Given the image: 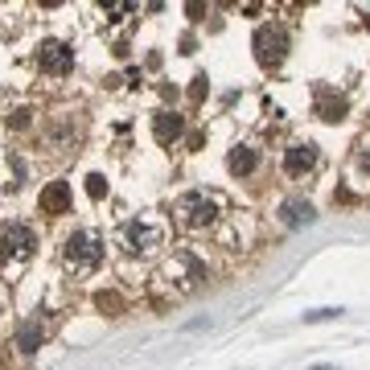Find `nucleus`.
<instances>
[{
  "label": "nucleus",
  "mask_w": 370,
  "mask_h": 370,
  "mask_svg": "<svg viewBox=\"0 0 370 370\" xmlns=\"http://www.w3.org/2000/svg\"><path fill=\"white\" fill-rule=\"evenodd\" d=\"M346 111H350V103H346V95H337V91H317V116L325 119V124H342L346 119Z\"/></svg>",
  "instance_id": "1a4fd4ad"
},
{
  "label": "nucleus",
  "mask_w": 370,
  "mask_h": 370,
  "mask_svg": "<svg viewBox=\"0 0 370 370\" xmlns=\"http://www.w3.org/2000/svg\"><path fill=\"white\" fill-rule=\"evenodd\" d=\"M38 66L45 75H66L75 66V50L66 41H41L38 45Z\"/></svg>",
  "instance_id": "423d86ee"
},
{
  "label": "nucleus",
  "mask_w": 370,
  "mask_h": 370,
  "mask_svg": "<svg viewBox=\"0 0 370 370\" xmlns=\"http://www.w3.org/2000/svg\"><path fill=\"white\" fill-rule=\"evenodd\" d=\"M317 169V144L312 140H300V144H293L288 153H284V173L288 177H305Z\"/></svg>",
  "instance_id": "0eeeda50"
},
{
  "label": "nucleus",
  "mask_w": 370,
  "mask_h": 370,
  "mask_svg": "<svg viewBox=\"0 0 370 370\" xmlns=\"http://www.w3.org/2000/svg\"><path fill=\"white\" fill-rule=\"evenodd\" d=\"M9 124H13V128H29V111H25V107H21V111H13V119H9Z\"/></svg>",
  "instance_id": "aec40b11"
},
{
  "label": "nucleus",
  "mask_w": 370,
  "mask_h": 370,
  "mask_svg": "<svg viewBox=\"0 0 370 370\" xmlns=\"http://www.w3.org/2000/svg\"><path fill=\"white\" fill-rule=\"evenodd\" d=\"M251 45H255V62L263 70H276L280 62L288 58V33H284V25H259Z\"/></svg>",
  "instance_id": "7ed1b4c3"
},
{
  "label": "nucleus",
  "mask_w": 370,
  "mask_h": 370,
  "mask_svg": "<svg viewBox=\"0 0 370 370\" xmlns=\"http://www.w3.org/2000/svg\"><path fill=\"white\" fill-rule=\"evenodd\" d=\"M33 247H38L33 227H25V222H4L0 227V255H4V263L9 259H25Z\"/></svg>",
  "instance_id": "39448f33"
},
{
  "label": "nucleus",
  "mask_w": 370,
  "mask_h": 370,
  "mask_svg": "<svg viewBox=\"0 0 370 370\" xmlns=\"http://www.w3.org/2000/svg\"><path fill=\"white\" fill-rule=\"evenodd\" d=\"M45 140H50V148H54V153H66V148L78 140L75 119H58V124H50V128H45Z\"/></svg>",
  "instance_id": "f8f14e48"
},
{
  "label": "nucleus",
  "mask_w": 370,
  "mask_h": 370,
  "mask_svg": "<svg viewBox=\"0 0 370 370\" xmlns=\"http://www.w3.org/2000/svg\"><path fill=\"white\" fill-rule=\"evenodd\" d=\"M38 206H41V214H66V210H70V185H66V181H50V185L41 190Z\"/></svg>",
  "instance_id": "6e6552de"
},
{
  "label": "nucleus",
  "mask_w": 370,
  "mask_h": 370,
  "mask_svg": "<svg viewBox=\"0 0 370 370\" xmlns=\"http://www.w3.org/2000/svg\"><path fill=\"white\" fill-rule=\"evenodd\" d=\"M87 194H91V197H103V194H107V177H103V173H91V177H87Z\"/></svg>",
  "instance_id": "2eb2a0df"
},
{
  "label": "nucleus",
  "mask_w": 370,
  "mask_h": 370,
  "mask_svg": "<svg viewBox=\"0 0 370 370\" xmlns=\"http://www.w3.org/2000/svg\"><path fill=\"white\" fill-rule=\"evenodd\" d=\"M255 165H259V153H255V148H247V144L231 148V156H227V169H231L234 177H247V173H255Z\"/></svg>",
  "instance_id": "ddd939ff"
},
{
  "label": "nucleus",
  "mask_w": 370,
  "mask_h": 370,
  "mask_svg": "<svg viewBox=\"0 0 370 370\" xmlns=\"http://www.w3.org/2000/svg\"><path fill=\"white\" fill-rule=\"evenodd\" d=\"M165 243V231L156 222H144V218H132L119 227V247L128 255H153L156 247Z\"/></svg>",
  "instance_id": "f03ea898"
},
{
  "label": "nucleus",
  "mask_w": 370,
  "mask_h": 370,
  "mask_svg": "<svg viewBox=\"0 0 370 370\" xmlns=\"http://www.w3.org/2000/svg\"><path fill=\"white\" fill-rule=\"evenodd\" d=\"M66 263L75 268V272H95L99 259H103V243H99V234L91 231H75L66 239Z\"/></svg>",
  "instance_id": "20e7f679"
},
{
  "label": "nucleus",
  "mask_w": 370,
  "mask_h": 370,
  "mask_svg": "<svg viewBox=\"0 0 370 370\" xmlns=\"http://www.w3.org/2000/svg\"><path fill=\"white\" fill-rule=\"evenodd\" d=\"M136 4H103V13H111V21H119L124 13H132Z\"/></svg>",
  "instance_id": "6ab92c4d"
},
{
  "label": "nucleus",
  "mask_w": 370,
  "mask_h": 370,
  "mask_svg": "<svg viewBox=\"0 0 370 370\" xmlns=\"http://www.w3.org/2000/svg\"><path fill=\"white\" fill-rule=\"evenodd\" d=\"M181 132H185V119L177 116V111H156L153 116V136L160 140V144H173Z\"/></svg>",
  "instance_id": "9b49d317"
},
{
  "label": "nucleus",
  "mask_w": 370,
  "mask_h": 370,
  "mask_svg": "<svg viewBox=\"0 0 370 370\" xmlns=\"http://www.w3.org/2000/svg\"><path fill=\"white\" fill-rule=\"evenodd\" d=\"M312 218H317V210H312V202H305V197H288L280 206V222L284 227H309Z\"/></svg>",
  "instance_id": "9d476101"
},
{
  "label": "nucleus",
  "mask_w": 370,
  "mask_h": 370,
  "mask_svg": "<svg viewBox=\"0 0 370 370\" xmlns=\"http://www.w3.org/2000/svg\"><path fill=\"white\" fill-rule=\"evenodd\" d=\"M95 305H99V309H103V312H119V309H124V305H119V296H116V293H99V296H95Z\"/></svg>",
  "instance_id": "dca6fc26"
},
{
  "label": "nucleus",
  "mask_w": 370,
  "mask_h": 370,
  "mask_svg": "<svg viewBox=\"0 0 370 370\" xmlns=\"http://www.w3.org/2000/svg\"><path fill=\"white\" fill-rule=\"evenodd\" d=\"M41 337H45V330H41V321H25L17 330V346H21V354H33L41 346Z\"/></svg>",
  "instance_id": "4468645a"
},
{
  "label": "nucleus",
  "mask_w": 370,
  "mask_h": 370,
  "mask_svg": "<svg viewBox=\"0 0 370 370\" xmlns=\"http://www.w3.org/2000/svg\"><path fill=\"white\" fill-rule=\"evenodd\" d=\"M312 370H333V366H312Z\"/></svg>",
  "instance_id": "412c9836"
},
{
  "label": "nucleus",
  "mask_w": 370,
  "mask_h": 370,
  "mask_svg": "<svg viewBox=\"0 0 370 370\" xmlns=\"http://www.w3.org/2000/svg\"><path fill=\"white\" fill-rule=\"evenodd\" d=\"M342 317V309H317V312H305V321H333Z\"/></svg>",
  "instance_id": "a211bd4d"
},
{
  "label": "nucleus",
  "mask_w": 370,
  "mask_h": 370,
  "mask_svg": "<svg viewBox=\"0 0 370 370\" xmlns=\"http://www.w3.org/2000/svg\"><path fill=\"white\" fill-rule=\"evenodd\" d=\"M173 214H177V227H185V231H206L218 218V206H214V197H206L202 190H194V194L177 197Z\"/></svg>",
  "instance_id": "f257e3e1"
},
{
  "label": "nucleus",
  "mask_w": 370,
  "mask_h": 370,
  "mask_svg": "<svg viewBox=\"0 0 370 370\" xmlns=\"http://www.w3.org/2000/svg\"><path fill=\"white\" fill-rule=\"evenodd\" d=\"M206 91H210V82H206V75H197L194 87H190V99L197 103V99H206Z\"/></svg>",
  "instance_id": "f3484780"
}]
</instances>
